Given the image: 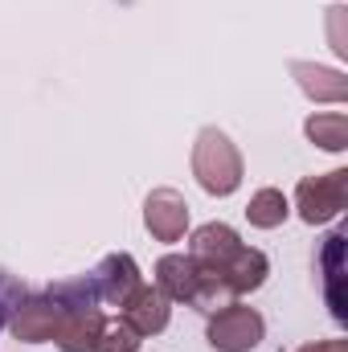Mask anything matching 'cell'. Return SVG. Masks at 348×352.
I'll list each match as a JSON object with an SVG mask.
<instances>
[{"label":"cell","instance_id":"6da1fadb","mask_svg":"<svg viewBox=\"0 0 348 352\" xmlns=\"http://www.w3.org/2000/svg\"><path fill=\"white\" fill-rule=\"evenodd\" d=\"M54 303H58V332H54V344L62 352H90L107 316H102V299L94 291V278L78 274V278H62L45 291Z\"/></svg>","mask_w":348,"mask_h":352},{"label":"cell","instance_id":"7a4b0ae2","mask_svg":"<svg viewBox=\"0 0 348 352\" xmlns=\"http://www.w3.org/2000/svg\"><path fill=\"white\" fill-rule=\"evenodd\" d=\"M156 287L173 299V303H188L197 311H217L226 303H234V291L221 283L217 270L201 266L193 254H164L156 263Z\"/></svg>","mask_w":348,"mask_h":352},{"label":"cell","instance_id":"3957f363","mask_svg":"<svg viewBox=\"0 0 348 352\" xmlns=\"http://www.w3.org/2000/svg\"><path fill=\"white\" fill-rule=\"evenodd\" d=\"M193 176L209 197H234L246 180V164L238 144L221 127H201L193 144Z\"/></svg>","mask_w":348,"mask_h":352},{"label":"cell","instance_id":"277c9868","mask_svg":"<svg viewBox=\"0 0 348 352\" xmlns=\"http://www.w3.org/2000/svg\"><path fill=\"white\" fill-rule=\"evenodd\" d=\"M345 201H348V168H332V173L320 176H303L295 184V205L291 209L307 226H328L345 213Z\"/></svg>","mask_w":348,"mask_h":352},{"label":"cell","instance_id":"5b68a950","mask_svg":"<svg viewBox=\"0 0 348 352\" xmlns=\"http://www.w3.org/2000/svg\"><path fill=\"white\" fill-rule=\"evenodd\" d=\"M266 336V320L262 311L246 307V303H226L209 316V328H205V340L209 349L217 352H254Z\"/></svg>","mask_w":348,"mask_h":352},{"label":"cell","instance_id":"8992f818","mask_svg":"<svg viewBox=\"0 0 348 352\" xmlns=\"http://www.w3.org/2000/svg\"><path fill=\"white\" fill-rule=\"evenodd\" d=\"M119 320H123L140 340L160 336V332L168 328V320H173V299H168L156 283H140V287L127 295V303L119 307Z\"/></svg>","mask_w":348,"mask_h":352},{"label":"cell","instance_id":"52a82bcc","mask_svg":"<svg viewBox=\"0 0 348 352\" xmlns=\"http://www.w3.org/2000/svg\"><path fill=\"white\" fill-rule=\"evenodd\" d=\"M17 340L25 344H50L54 332H58V303L41 291V295H21L17 307L8 311V324H4Z\"/></svg>","mask_w":348,"mask_h":352},{"label":"cell","instance_id":"ba28073f","mask_svg":"<svg viewBox=\"0 0 348 352\" xmlns=\"http://www.w3.org/2000/svg\"><path fill=\"white\" fill-rule=\"evenodd\" d=\"M144 230L156 242H180L184 230H188V201L176 188H168V184L152 188L144 197Z\"/></svg>","mask_w":348,"mask_h":352},{"label":"cell","instance_id":"9c48e42d","mask_svg":"<svg viewBox=\"0 0 348 352\" xmlns=\"http://www.w3.org/2000/svg\"><path fill=\"white\" fill-rule=\"evenodd\" d=\"M90 278H94V291H98V299H102L107 307H123L127 295L144 283L140 263H135L131 254H107L102 263L90 270Z\"/></svg>","mask_w":348,"mask_h":352},{"label":"cell","instance_id":"30bf717a","mask_svg":"<svg viewBox=\"0 0 348 352\" xmlns=\"http://www.w3.org/2000/svg\"><path fill=\"white\" fill-rule=\"evenodd\" d=\"M238 250H242V238H238V230L226 226V221H205V226H197L193 238H188V254L201 266H209V270H221Z\"/></svg>","mask_w":348,"mask_h":352},{"label":"cell","instance_id":"8fae6325","mask_svg":"<svg viewBox=\"0 0 348 352\" xmlns=\"http://www.w3.org/2000/svg\"><path fill=\"white\" fill-rule=\"evenodd\" d=\"M291 70V78H295V87L303 90L312 102H348V78L345 70H332V66H320V62H291L287 66Z\"/></svg>","mask_w":348,"mask_h":352},{"label":"cell","instance_id":"7c38bea8","mask_svg":"<svg viewBox=\"0 0 348 352\" xmlns=\"http://www.w3.org/2000/svg\"><path fill=\"white\" fill-rule=\"evenodd\" d=\"M345 230H332L324 238V250H320V270H324V299L332 307V320L336 324H348V307H345V291H340V274H345Z\"/></svg>","mask_w":348,"mask_h":352},{"label":"cell","instance_id":"4fadbf2b","mask_svg":"<svg viewBox=\"0 0 348 352\" xmlns=\"http://www.w3.org/2000/svg\"><path fill=\"white\" fill-rule=\"evenodd\" d=\"M217 274H221V283L234 291V299H242V295H254L262 283H266V274H270V258L262 254L259 246H246V242H242V250L221 266Z\"/></svg>","mask_w":348,"mask_h":352},{"label":"cell","instance_id":"5bb4252c","mask_svg":"<svg viewBox=\"0 0 348 352\" xmlns=\"http://www.w3.org/2000/svg\"><path fill=\"white\" fill-rule=\"evenodd\" d=\"M303 135L320 148V152H348V115L345 111H316L303 123Z\"/></svg>","mask_w":348,"mask_h":352},{"label":"cell","instance_id":"9a60e30c","mask_svg":"<svg viewBox=\"0 0 348 352\" xmlns=\"http://www.w3.org/2000/svg\"><path fill=\"white\" fill-rule=\"evenodd\" d=\"M287 217H291V201L283 188H259L246 205V221L254 230H279Z\"/></svg>","mask_w":348,"mask_h":352},{"label":"cell","instance_id":"2e32d148","mask_svg":"<svg viewBox=\"0 0 348 352\" xmlns=\"http://www.w3.org/2000/svg\"><path fill=\"white\" fill-rule=\"evenodd\" d=\"M140 344H144V340H140L123 320H107L90 352H140Z\"/></svg>","mask_w":348,"mask_h":352},{"label":"cell","instance_id":"e0dca14e","mask_svg":"<svg viewBox=\"0 0 348 352\" xmlns=\"http://www.w3.org/2000/svg\"><path fill=\"white\" fill-rule=\"evenodd\" d=\"M21 295H25V291L17 287V278L0 270V332H4V324H8V311L17 307V299H21Z\"/></svg>","mask_w":348,"mask_h":352},{"label":"cell","instance_id":"ac0fdd59","mask_svg":"<svg viewBox=\"0 0 348 352\" xmlns=\"http://www.w3.org/2000/svg\"><path fill=\"white\" fill-rule=\"evenodd\" d=\"M340 21H345V4H332V8H328V33H332V50H336V58H348V41H345V33H340Z\"/></svg>","mask_w":348,"mask_h":352},{"label":"cell","instance_id":"d6986e66","mask_svg":"<svg viewBox=\"0 0 348 352\" xmlns=\"http://www.w3.org/2000/svg\"><path fill=\"white\" fill-rule=\"evenodd\" d=\"M299 352H348V344L340 336H332V340H316V344H303Z\"/></svg>","mask_w":348,"mask_h":352}]
</instances>
